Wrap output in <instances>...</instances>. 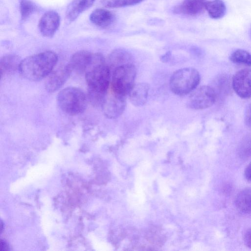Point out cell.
Here are the masks:
<instances>
[{"label": "cell", "mask_w": 251, "mask_h": 251, "mask_svg": "<svg viewBox=\"0 0 251 251\" xmlns=\"http://www.w3.org/2000/svg\"><path fill=\"white\" fill-rule=\"evenodd\" d=\"M90 20L96 25L106 28L111 26L115 20V15L105 9H97L90 16Z\"/></svg>", "instance_id": "2e32d148"}, {"label": "cell", "mask_w": 251, "mask_h": 251, "mask_svg": "<svg viewBox=\"0 0 251 251\" xmlns=\"http://www.w3.org/2000/svg\"><path fill=\"white\" fill-rule=\"evenodd\" d=\"M58 57L49 50L28 56L21 61L19 71L30 81H39L48 76L55 66Z\"/></svg>", "instance_id": "7a4b0ae2"}, {"label": "cell", "mask_w": 251, "mask_h": 251, "mask_svg": "<svg viewBox=\"0 0 251 251\" xmlns=\"http://www.w3.org/2000/svg\"><path fill=\"white\" fill-rule=\"evenodd\" d=\"M201 76L195 68L188 67L175 72L170 79V88L177 96H184L194 90L199 85Z\"/></svg>", "instance_id": "3957f363"}, {"label": "cell", "mask_w": 251, "mask_h": 251, "mask_svg": "<svg viewBox=\"0 0 251 251\" xmlns=\"http://www.w3.org/2000/svg\"><path fill=\"white\" fill-rule=\"evenodd\" d=\"M240 150L243 155H251V134L247 135L243 139Z\"/></svg>", "instance_id": "cb8c5ba5"}, {"label": "cell", "mask_w": 251, "mask_h": 251, "mask_svg": "<svg viewBox=\"0 0 251 251\" xmlns=\"http://www.w3.org/2000/svg\"><path fill=\"white\" fill-rule=\"evenodd\" d=\"M20 9L22 20L27 18L36 9L35 5L29 0H22Z\"/></svg>", "instance_id": "603a6c76"}, {"label": "cell", "mask_w": 251, "mask_h": 251, "mask_svg": "<svg viewBox=\"0 0 251 251\" xmlns=\"http://www.w3.org/2000/svg\"><path fill=\"white\" fill-rule=\"evenodd\" d=\"M232 89L240 98H251V69H243L237 72L232 78Z\"/></svg>", "instance_id": "ba28073f"}, {"label": "cell", "mask_w": 251, "mask_h": 251, "mask_svg": "<svg viewBox=\"0 0 251 251\" xmlns=\"http://www.w3.org/2000/svg\"><path fill=\"white\" fill-rule=\"evenodd\" d=\"M235 205L242 214L251 216V189L246 188L238 194L235 198Z\"/></svg>", "instance_id": "ac0fdd59"}, {"label": "cell", "mask_w": 251, "mask_h": 251, "mask_svg": "<svg viewBox=\"0 0 251 251\" xmlns=\"http://www.w3.org/2000/svg\"><path fill=\"white\" fill-rule=\"evenodd\" d=\"M93 53L87 50H80L73 54L69 63L72 71L85 73L93 59Z\"/></svg>", "instance_id": "8fae6325"}, {"label": "cell", "mask_w": 251, "mask_h": 251, "mask_svg": "<svg viewBox=\"0 0 251 251\" xmlns=\"http://www.w3.org/2000/svg\"><path fill=\"white\" fill-rule=\"evenodd\" d=\"M143 0H101L102 5L106 7L118 8L133 5Z\"/></svg>", "instance_id": "7402d4cb"}, {"label": "cell", "mask_w": 251, "mask_h": 251, "mask_svg": "<svg viewBox=\"0 0 251 251\" xmlns=\"http://www.w3.org/2000/svg\"><path fill=\"white\" fill-rule=\"evenodd\" d=\"M171 55V52L170 51H168V52H166L165 54L162 55L160 57V59L162 62H166L169 60Z\"/></svg>", "instance_id": "83f0119b"}, {"label": "cell", "mask_w": 251, "mask_h": 251, "mask_svg": "<svg viewBox=\"0 0 251 251\" xmlns=\"http://www.w3.org/2000/svg\"><path fill=\"white\" fill-rule=\"evenodd\" d=\"M20 58L16 55L9 54L1 58L0 63V76L11 74L19 69L21 62Z\"/></svg>", "instance_id": "d6986e66"}, {"label": "cell", "mask_w": 251, "mask_h": 251, "mask_svg": "<svg viewBox=\"0 0 251 251\" xmlns=\"http://www.w3.org/2000/svg\"><path fill=\"white\" fill-rule=\"evenodd\" d=\"M244 121L246 126L251 130V102L247 107L245 114Z\"/></svg>", "instance_id": "d4e9b609"}, {"label": "cell", "mask_w": 251, "mask_h": 251, "mask_svg": "<svg viewBox=\"0 0 251 251\" xmlns=\"http://www.w3.org/2000/svg\"><path fill=\"white\" fill-rule=\"evenodd\" d=\"M133 57L127 50L124 49H117L109 54L107 64L111 70L127 64L132 63Z\"/></svg>", "instance_id": "9a60e30c"}, {"label": "cell", "mask_w": 251, "mask_h": 251, "mask_svg": "<svg viewBox=\"0 0 251 251\" xmlns=\"http://www.w3.org/2000/svg\"><path fill=\"white\" fill-rule=\"evenodd\" d=\"M96 0H74L68 6L66 18L70 21L75 20L82 12L91 7Z\"/></svg>", "instance_id": "e0dca14e"}, {"label": "cell", "mask_w": 251, "mask_h": 251, "mask_svg": "<svg viewBox=\"0 0 251 251\" xmlns=\"http://www.w3.org/2000/svg\"><path fill=\"white\" fill-rule=\"evenodd\" d=\"M0 251H5L8 250V247L4 241L0 240Z\"/></svg>", "instance_id": "f1b7e54d"}, {"label": "cell", "mask_w": 251, "mask_h": 251, "mask_svg": "<svg viewBox=\"0 0 251 251\" xmlns=\"http://www.w3.org/2000/svg\"><path fill=\"white\" fill-rule=\"evenodd\" d=\"M244 175L246 178L251 181V162L248 164L245 170Z\"/></svg>", "instance_id": "4316f807"}, {"label": "cell", "mask_w": 251, "mask_h": 251, "mask_svg": "<svg viewBox=\"0 0 251 251\" xmlns=\"http://www.w3.org/2000/svg\"><path fill=\"white\" fill-rule=\"evenodd\" d=\"M60 22V16L56 12H46L39 22L38 26L40 33L46 37L53 36L59 26Z\"/></svg>", "instance_id": "30bf717a"}, {"label": "cell", "mask_w": 251, "mask_h": 251, "mask_svg": "<svg viewBox=\"0 0 251 251\" xmlns=\"http://www.w3.org/2000/svg\"><path fill=\"white\" fill-rule=\"evenodd\" d=\"M205 9L209 16L213 19H219L226 14V8L225 2L222 0L207 1Z\"/></svg>", "instance_id": "ffe728a7"}, {"label": "cell", "mask_w": 251, "mask_h": 251, "mask_svg": "<svg viewBox=\"0 0 251 251\" xmlns=\"http://www.w3.org/2000/svg\"><path fill=\"white\" fill-rule=\"evenodd\" d=\"M230 60L235 64L251 67V54L246 50L237 49L229 56Z\"/></svg>", "instance_id": "44dd1931"}, {"label": "cell", "mask_w": 251, "mask_h": 251, "mask_svg": "<svg viewBox=\"0 0 251 251\" xmlns=\"http://www.w3.org/2000/svg\"><path fill=\"white\" fill-rule=\"evenodd\" d=\"M72 70L69 64L60 67L49 75L45 83V88L50 92L60 88L69 77Z\"/></svg>", "instance_id": "9c48e42d"}, {"label": "cell", "mask_w": 251, "mask_h": 251, "mask_svg": "<svg viewBox=\"0 0 251 251\" xmlns=\"http://www.w3.org/2000/svg\"><path fill=\"white\" fill-rule=\"evenodd\" d=\"M136 69L133 63L120 66L113 70L111 90L119 95L126 96L134 86Z\"/></svg>", "instance_id": "5b68a950"}, {"label": "cell", "mask_w": 251, "mask_h": 251, "mask_svg": "<svg viewBox=\"0 0 251 251\" xmlns=\"http://www.w3.org/2000/svg\"><path fill=\"white\" fill-rule=\"evenodd\" d=\"M210 86L214 91L217 99H223L232 92V79L226 74H219L213 79Z\"/></svg>", "instance_id": "7c38bea8"}, {"label": "cell", "mask_w": 251, "mask_h": 251, "mask_svg": "<svg viewBox=\"0 0 251 251\" xmlns=\"http://www.w3.org/2000/svg\"><path fill=\"white\" fill-rule=\"evenodd\" d=\"M244 242L247 247L251 249V227L245 233Z\"/></svg>", "instance_id": "484cf974"}, {"label": "cell", "mask_w": 251, "mask_h": 251, "mask_svg": "<svg viewBox=\"0 0 251 251\" xmlns=\"http://www.w3.org/2000/svg\"><path fill=\"white\" fill-rule=\"evenodd\" d=\"M250 37L251 38V26L250 30Z\"/></svg>", "instance_id": "f546056e"}, {"label": "cell", "mask_w": 251, "mask_h": 251, "mask_svg": "<svg viewBox=\"0 0 251 251\" xmlns=\"http://www.w3.org/2000/svg\"><path fill=\"white\" fill-rule=\"evenodd\" d=\"M104 114L109 119L121 116L126 106V96L113 92L107 94L101 105Z\"/></svg>", "instance_id": "52a82bcc"}, {"label": "cell", "mask_w": 251, "mask_h": 251, "mask_svg": "<svg viewBox=\"0 0 251 251\" xmlns=\"http://www.w3.org/2000/svg\"><path fill=\"white\" fill-rule=\"evenodd\" d=\"M111 70L103 56L93 53L91 65L85 73L88 85V98L94 106L102 105L107 94Z\"/></svg>", "instance_id": "6da1fadb"}, {"label": "cell", "mask_w": 251, "mask_h": 251, "mask_svg": "<svg viewBox=\"0 0 251 251\" xmlns=\"http://www.w3.org/2000/svg\"><path fill=\"white\" fill-rule=\"evenodd\" d=\"M149 90L150 86L147 83L135 84L128 94L130 102L137 107L144 105L147 100Z\"/></svg>", "instance_id": "5bb4252c"}, {"label": "cell", "mask_w": 251, "mask_h": 251, "mask_svg": "<svg viewBox=\"0 0 251 251\" xmlns=\"http://www.w3.org/2000/svg\"><path fill=\"white\" fill-rule=\"evenodd\" d=\"M206 0H183L174 8V12L189 16H196L205 9Z\"/></svg>", "instance_id": "4fadbf2b"}, {"label": "cell", "mask_w": 251, "mask_h": 251, "mask_svg": "<svg viewBox=\"0 0 251 251\" xmlns=\"http://www.w3.org/2000/svg\"><path fill=\"white\" fill-rule=\"evenodd\" d=\"M57 102L65 113L70 115H76L84 111L87 105V99L81 89L70 87L63 89L58 93Z\"/></svg>", "instance_id": "277c9868"}, {"label": "cell", "mask_w": 251, "mask_h": 251, "mask_svg": "<svg viewBox=\"0 0 251 251\" xmlns=\"http://www.w3.org/2000/svg\"><path fill=\"white\" fill-rule=\"evenodd\" d=\"M216 100V95L212 87L204 85L196 88L191 92L187 105L191 109L201 110L210 107Z\"/></svg>", "instance_id": "8992f818"}]
</instances>
